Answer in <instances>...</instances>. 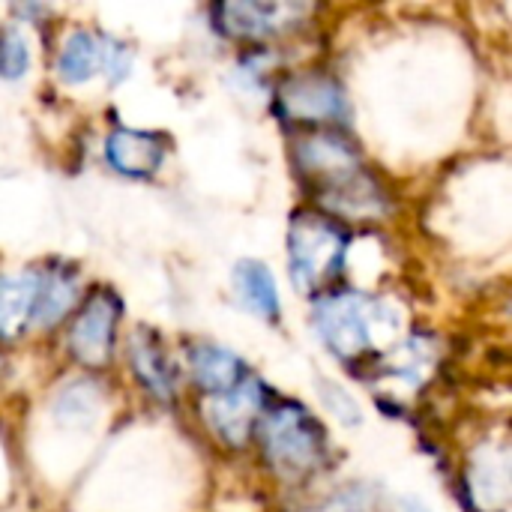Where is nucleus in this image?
Masks as SVG:
<instances>
[{
	"mask_svg": "<svg viewBox=\"0 0 512 512\" xmlns=\"http://www.w3.org/2000/svg\"><path fill=\"white\" fill-rule=\"evenodd\" d=\"M318 393H321V399H324V405L342 420V423H360V408H357V402L342 390V387H336L333 381H321L318 384Z\"/></svg>",
	"mask_w": 512,
	"mask_h": 512,
	"instance_id": "nucleus-18",
	"label": "nucleus"
},
{
	"mask_svg": "<svg viewBox=\"0 0 512 512\" xmlns=\"http://www.w3.org/2000/svg\"><path fill=\"white\" fill-rule=\"evenodd\" d=\"M312 321L321 342L351 366L375 363L381 357V345L399 330V315L387 300L351 288L318 294Z\"/></svg>",
	"mask_w": 512,
	"mask_h": 512,
	"instance_id": "nucleus-2",
	"label": "nucleus"
},
{
	"mask_svg": "<svg viewBox=\"0 0 512 512\" xmlns=\"http://www.w3.org/2000/svg\"><path fill=\"white\" fill-rule=\"evenodd\" d=\"M273 114L297 129H336L348 117V96L330 72H291L273 90Z\"/></svg>",
	"mask_w": 512,
	"mask_h": 512,
	"instance_id": "nucleus-5",
	"label": "nucleus"
},
{
	"mask_svg": "<svg viewBox=\"0 0 512 512\" xmlns=\"http://www.w3.org/2000/svg\"><path fill=\"white\" fill-rule=\"evenodd\" d=\"M81 285L78 270L72 264L54 261L42 270H33V315L30 327L48 330L66 318V312L78 303Z\"/></svg>",
	"mask_w": 512,
	"mask_h": 512,
	"instance_id": "nucleus-10",
	"label": "nucleus"
},
{
	"mask_svg": "<svg viewBox=\"0 0 512 512\" xmlns=\"http://www.w3.org/2000/svg\"><path fill=\"white\" fill-rule=\"evenodd\" d=\"M234 291H237L240 303L252 315H258L261 321L276 324L282 318V300H279L276 276L270 273L267 264H261V261H240L234 267Z\"/></svg>",
	"mask_w": 512,
	"mask_h": 512,
	"instance_id": "nucleus-14",
	"label": "nucleus"
},
{
	"mask_svg": "<svg viewBox=\"0 0 512 512\" xmlns=\"http://www.w3.org/2000/svg\"><path fill=\"white\" fill-rule=\"evenodd\" d=\"M294 168L303 189L333 219H381L390 198L363 162L360 147L342 129H315L294 147Z\"/></svg>",
	"mask_w": 512,
	"mask_h": 512,
	"instance_id": "nucleus-1",
	"label": "nucleus"
},
{
	"mask_svg": "<svg viewBox=\"0 0 512 512\" xmlns=\"http://www.w3.org/2000/svg\"><path fill=\"white\" fill-rule=\"evenodd\" d=\"M129 69V45L93 30H72L57 57V72L66 84H84L93 75H105L111 84H120L123 78H129Z\"/></svg>",
	"mask_w": 512,
	"mask_h": 512,
	"instance_id": "nucleus-7",
	"label": "nucleus"
},
{
	"mask_svg": "<svg viewBox=\"0 0 512 512\" xmlns=\"http://www.w3.org/2000/svg\"><path fill=\"white\" fill-rule=\"evenodd\" d=\"M129 366L150 396H156L162 402H168L174 396L177 372H174V363H171L156 330H150V327L135 330V336L129 339Z\"/></svg>",
	"mask_w": 512,
	"mask_h": 512,
	"instance_id": "nucleus-13",
	"label": "nucleus"
},
{
	"mask_svg": "<svg viewBox=\"0 0 512 512\" xmlns=\"http://www.w3.org/2000/svg\"><path fill=\"white\" fill-rule=\"evenodd\" d=\"M258 438L267 468L285 483L318 474L330 453V435L321 417L294 399H270L258 420Z\"/></svg>",
	"mask_w": 512,
	"mask_h": 512,
	"instance_id": "nucleus-3",
	"label": "nucleus"
},
{
	"mask_svg": "<svg viewBox=\"0 0 512 512\" xmlns=\"http://www.w3.org/2000/svg\"><path fill=\"white\" fill-rule=\"evenodd\" d=\"M123 318V300L111 288H93L69 327V354L87 369H102L114 357L117 324Z\"/></svg>",
	"mask_w": 512,
	"mask_h": 512,
	"instance_id": "nucleus-6",
	"label": "nucleus"
},
{
	"mask_svg": "<svg viewBox=\"0 0 512 512\" xmlns=\"http://www.w3.org/2000/svg\"><path fill=\"white\" fill-rule=\"evenodd\" d=\"M351 234L348 228L321 213V210H297L288 225V261L291 279L306 294L333 291L336 279L348 264Z\"/></svg>",
	"mask_w": 512,
	"mask_h": 512,
	"instance_id": "nucleus-4",
	"label": "nucleus"
},
{
	"mask_svg": "<svg viewBox=\"0 0 512 512\" xmlns=\"http://www.w3.org/2000/svg\"><path fill=\"white\" fill-rule=\"evenodd\" d=\"M165 153H168L165 138L162 135H153V132H141V129L120 126L105 141V159H108V165L117 174L135 177V180L153 177L162 168Z\"/></svg>",
	"mask_w": 512,
	"mask_h": 512,
	"instance_id": "nucleus-11",
	"label": "nucleus"
},
{
	"mask_svg": "<svg viewBox=\"0 0 512 512\" xmlns=\"http://www.w3.org/2000/svg\"><path fill=\"white\" fill-rule=\"evenodd\" d=\"M270 399H273V393L258 378L249 375L240 387L219 393V396H210L207 411H204L207 426L222 444L240 450L255 435L258 420H261L264 408L270 405Z\"/></svg>",
	"mask_w": 512,
	"mask_h": 512,
	"instance_id": "nucleus-9",
	"label": "nucleus"
},
{
	"mask_svg": "<svg viewBox=\"0 0 512 512\" xmlns=\"http://www.w3.org/2000/svg\"><path fill=\"white\" fill-rule=\"evenodd\" d=\"M402 512H432L423 501H414V498H402Z\"/></svg>",
	"mask_w": 512,
	"mask_h": 512,
	"instance_id": "nucleus-19",
	"label": "nucleus"
},
{
	"mask_svg": "<svg viewBox=\"0 0 512 512\" xmlns=\"http://www.w3.org/2000/svg\"><path fill=\"white\" fill-rule=\"evenodd\" d=\"M33 315V270L0 276V336L15 339L30 330Z\"/></svg>",
	"mask_w": 512,
	"mask_h": 512,
	"instance_id": "nucleus-15",
	"label": "nucleus"
},
{
	"mask_svg": "<svg viewBox=\"0 0 512 512\" xmlns=\"http://www.w3.org/2000/svg\"><path fill=\"white\" fill-rule=\"evenodd\" d=\"M186 360H189V375L195 387L207 396L228 393L252 375L249 366L234 351L213 345V342H192Z\"/></svg>",
	"mask_w": 512,
	"mask_h": 512,
	"instance_id": "nucleus-12",
	"label": "nucleus"
},
{
	"mask_svg": "<svg viewBox=\"0 0 512 512\" xmlns=\"http://www.w3.org/2000/svg\"><path fill=\"white\" fill-rule=\"evenodd\" d=\"M30 66V48L18 27L0 24V78L18 81Z\"/></svg>",
	"mask_w": 512,
	"mask_h": 512,
	"instance_id": "nucleus-16",
	"label": "nucleus"
},
{
	"mask_svg": "<svg viewBox=\"0 0 512 512\" xmlns=\"http://www.w3.org/2000/svg\"><path fill=\"white\" fill-rule=\"evenodd\" d=\"M312 12V6L306 3H216L210 9L213 15V27L222 36L231 39H273L282 33H291L294 27H300V21Z\"/></svg>",
	"mask_w": 512,
	"mask_h": 512,
	"instance_id": "nucleus-8",
	"label": "nucleus"
},
{
	"mask_svg": "<svg viewBox=\"0 0 512 512\" xmlns=\"http://www.w3.org/2000/svg\"><path fill=\"white\" fill-rule=\"evenodd\" d=\"M303 512H372V492L363 486H348L321 501L318 507H309Z\"/></svg>",
	"mask_w": 512,
	"mask_h": 512,
	"instance_id": "nucleus-17",
	"label": "nucleus"
}]
</instances>
